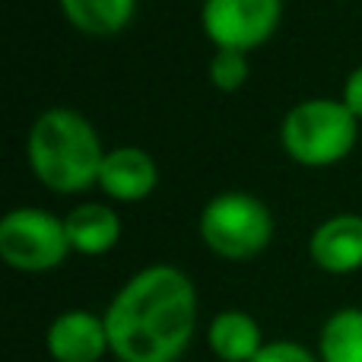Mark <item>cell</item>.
Returning <instances> with one entry per match:
<instances>
[{"instance_id": "8992f818", "label": "cell", "mask_w": 362, "mask_h": 362, "mask_svg": "<svg viewBox=\"0 0 362 362\" xmlns=\"http://www.w3.org/2000/svg\"><path fill=\"white\" fill-rule=\"evenodd\" d=\"M283 16V0H206L204 32L216 48L245 51L264 45L276 32Z\"/></svg>"}, {"instance_id": "30bf717a", "label": "cell", "mask_w": 362, "mask_h": 362, "mask_svg": "<svg viewBox=\"0 0 362 362\" xmlns=\"http://www.w3.org/2000/svg\"><path fill=\"white\" fill-rule=\"evenodd\" d=\"M64 229H67L70 248L80 251V255H105L118 245L121 238V223L115 216V210L102 204H80L67 213L64 219Z\"/></svg>"}, {"instance_id": "3957f363", "label": "cell", "mask_w": 362, "mask_h": 362, "mask_svg": "<svg viewBox=\"0 0 362 362\" xmlns=\"http://www.w3.org/2000/svg\"><path fill=\"white\" fill-rule=\"evenodd\" d=\"M356 144V115L344 102L308 99L283 121V146L302 165H331Z\"/></svg>"}, {"instance_id": "5bb4252c", "label": "cell", "mask_w": 362, "mask_h": 362, "mask_svg": "<svg viewBox=\"0 0 362 362\" xmlns=\"http://www.w3.org/2000/svg\"><path fill=\"white\" fill-rule=\"evenodd\" d=\"M210 80L216 89L223 93H235L245 80H248V61L245 51H232V48H216L210 61Z\"/></svg>"}, {"instance_id": "7a4b0ae2", "label": "cell", "mask_w": 362, "mask_h": 362, "mask_svg": "<svg viewBox=\"0 0 362 362\" xmlns=\"http://www.w3.org/2000/svg\"><path fill=\"white\" fill-rule=\"evenodd\" d=\"M102 144L83 115L48 108L29 131V163L45 187L61 194L86 191L102 172Z\"/></svg>"}, {"instance_id": "7c38bea8", "label": "cell", "mask_w": 362, "mask_h": 362, "mask_svg": "<svg viewBox=\"0 0 362 362\" xmlns=\"http://www.w3.org/2000/svg\"><path fill=\"white\" fill-rule=\"evenodd\" d=\"M64 16L86 35H115L134 19L137 0H61Z\"/></svg>"}, {"instance_id": "277c9868", "label": "cell", "mask_w": 362, "mask_h": 362, "mask_svg": "<svg viewBox=\"0 0 362 362\" xmlns=\"http://www.w3.org/2000/svg\"><path fill=\"white\" fill-rule=\"evenodd\" d=\"M274 235L270 210L245 191L216 194L200 213V238L206 248L229 261H248L261 255Z\"/></svg>"}, {"instance_id": "5b68a950", "label": "cell", "mask_w": 362, "mask_h": 362, "mask_svg": "<svg viewBox=\"0 0 362 362\" xmlns=\"http://www.w3.org/2000/svg\"><path fill=\"white\" fill-rule=\"evenodd\" d=\"M70 238L64 229V219L51 216L35 206L13 210L0 219V257L10 267L25 274H42L51 270L67 257Z\"/></svg>"}, {"instance_id": "ba28073f", "label": "cell", "mask_w": 362, "mask_h": 362, "mask_svg": "<svg viewBox=\"0 0 362 362\" xmlns=\"http://www.w3.org/2000/svg\"><path fill=\"white\" fill-rule=\"evenodd\" d=\"M312 261L327 274H353L362 267V216L340 213L315 229L312 235Z\"/></svg>"}, {"instance_id": "4fadbf2b", "label": "cell", "mask_w": 362, "mask_h": 362, "mask_svg": "<svg viewBox=\"0 0 362 362\" xmlns=\"http://www.w3.org/2000/svg\"><path fill=\"white\" fill-rule=\"evenodd\" d=\"M321 362H362V308H340L321 327Z\"/></svg>"}, {"instance_id": "8fae6325", "label": "cell", "mask_w": 362, "mask_h": 362, "mask_svg": "<svg viewBox=\"0 0 362 362\" xmlns=\"http://www.w3.org/2000/svg\"><path fill=\"white\" fill-rule=\"evenodd\" d=\"M206 340H210V350L216 353V359L223 362H251L264 350L257 321L245 312H235V308L232 312H219L210 321Z\"/></svg>"}, {"instance_id": "9c48e42d", "label": "cell", "mask_w": 362, "mask_h": 362, "mask_svg": "<svg viewBox=\"0 0 362 362\" xmlns=\"http://www.w3.org/2000/svg\"><path fill=\"white\" fill-rule=\"evenodd\" d=\"M156 163L140 146H118V150H108L102 159V191L115 200H124V204L144 200L156 187Z\"/></svg>"}, {"instance_id": "6da1fadb", "label": "cell", "mask_w": 362, "mask_h": 362, "mask_svg": "<svg viewBox=\"0 0 362 362\" xmlns=\"http://www.w3.org/2000/svg\"><path fill=\"white\" fill-rule=\"evenodd\" d=\"M197 325V293L178 267L156 264L118 289L105 312L118 362H175Z\"/></svg>"}, {"instance_id": "9a60e30c", "label": "cell", "mask_w": 362, "mask_h": 362, "mask_svg": "<svg viewBox=\"0 0 362 362\" xmlns=\"http://www.w3.org/2000/svg\"><path fill=\"white\" fill-rule=\"evenodd\" d=\"M251 362H318L302 344L293 340H274V344H264V350L257 353Z\"/></svg>"}, {"instance_id": "52a82bcc", "label": "cell", "mask_w": 362, "mask_h": 362, "mask_svg": "<svg viewBox=\"0 0 362 362\" xmlns=\"http://www.w3.org/2000/svg\"><path fill=\"white\" fill-rule=\"evenodd\" d=\"M45 346L54 362H99L105 353H112L105 318L83 308L57 315L45 334Z\"/></svg>"}, {"instance_id": "2e32d148", "label": "cell", "mask_w": 362, "mask_h": 362, "mask_svg": "<svg viewBox=\"0 0 362 362\" xmlns=\"http://www.w3.org/2000/svg\"><path fill=\"white\" fill-rule=\"evenodd\" d=\"M344 105L350 108L356 118H362V67H356L350 76H346L344 86Z\"/></svg>"}]
</instances>
